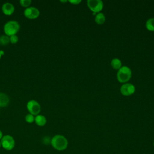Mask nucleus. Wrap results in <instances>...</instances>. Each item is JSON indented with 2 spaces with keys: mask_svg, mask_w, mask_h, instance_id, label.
I'll use <instances>...</instances> for the list:
<instances>
[{
  "mask_svg": "<svg viewBox=\"0 0 154 154\" xmlns=\"http://www.w3.org/2000/svg\"><path fill=\"white\" fill-rule=\"evenodd\" d=\"M26 109L29 114L34 116L40 114L41 111V106L35 100H29L26 103Z\"/></svg>",
  "mask_w": 154,
  "mask_h": 154,
  "instance_id": "6",
  "label": "nucleus"
},
{
  "mask_svg": "<svg viewBox=\"0 0 154 154\" xmlns=\"http://www.w3.org/2000/svg\"><path fill=\"white\" fill-rule=\"evenodd\" d=\"M0 54H1V56L4 55V52L3 51H0Z\"/></svg>",
  "mask_w": 154,
  "mask_h": 154,
  "instance_id": "21",
  "label": "nucleus"
},
{
  "mask_svg": "<svg viewBox=\"0 0 154 154\" xmlns=\"http://www.w3.org/2000/svg\"><path fill=\"white\" fill-rule=\"evenodd\" d=\"M106 20V17L104 15L103 13L100 12L96 14L95 16V18H94V20L96 22V23H97L98 25H102L105 23Z\"/></svg>",
  "mask_w": 154,
  "mask_h": 154,
  "instance_id": "13",
  "label": "nucleus"
},
{
  "mask_svg": "<svg viewBox=\"0 0 154 154\" xmlns=\"http://www.w3.org/2000/svg\"><path fill=\"white\" fill-rule=\"evenodd\" d=\"M34 122L38 126H43L46 125L47 120L45 116L42 114H38L37 116H35Z\"/></svg>",
  "mask_w": 154,
  "mask_h": 154,
  "instance_id": "11",
  "label": "nucleus"
},
{
  "mask_svg": "<svg viewBox=\"0 0 154 154\" xmlns=\"http://www.w3.org/2000/svg\"><path fill=\"white\" fill-rule=\"evenodd\" d=\"M25 121L28 123H32L34 122V120H35V116H33L32 114H28L25 116Z\"/></svg>",
  "mask_w": 154,
  "mask_h": 154,
  "instance_id": "17",
  "label": "nucleus"
},
{
  "mask_svg": "<svg viewBox=\"0 0 154 154\" xmlns=\"http://www.w3.org/2000/svg\"><path fill=\"white\" fill-rule=\"evenodd\" d=\"M20 24L16 20H9L4 25V32L5 35L10 37L16 34L20 30Z\"/></svg>",
  "mask_w": 154,
  "mask_h": 154,
  "instance_id": "2",
  "label": "nucleus"
},
{
  "mask_svg": "<svg viewBox=\"0 0 154 154\" xmlns=\"http://www.w3.org/2000/svg\"><path fill=\"white\" fill-rule=\"evenodd\" d=\"M131 77L132 70L129 67L122 66V67L118 70L117 73V79L119 82L123 84L126 83L131 79Z\"/></svg>",
  "mask_w": 154,
  "mask_h": 154,
  "instance_id": "3",
  "label": "nucleus"
},
{
  "mask_svg": "<svg viewBox=\"0 0 154 154\" xmlns=\"http://www.w3.org/2000/svg\"><path fill=\"white\" fill-rule=\"evenodd\" d=\"M87 5L94 15L100 13L103 8V3L101 0H88Z\"/></svg>",
  "mask_w": 154,
  "mask_h": 154,
  "instance_id": "4",
  "label": "nucleus"
},
{
  "mask_svg": "<svg viewBox=\"0 0 154 154\" xmlns=\"http://www.w3.org/2000/svg\"><path fill=\"white\" fill-rule=\"evenodd\" d=\"M32 1L31 0H20L19 4L20 5L24 8H28L30 7Z\"/></svg>",
  "mask_w": 154,
  "mask_h": 154,
  "instance_id": "16",
  "label": "nucleus"
},
{
  "mask_svg": "<svg viewBox=\"0 0 154 154\" xmlns=\"http://www.w3.org/2000/svg\"><path fill=\"white\" fill-rule=\"evenodd\" d=\"M153 147H154V141H153Z\"/></svg>",
  "mask_w": 154,
  "mask_h": 154,
  "instance_id": "24",
  "label": "nucleus"
},
{
  "mask_svg": "<svg viewBox=\"0 0 154 154\" xmlns=\"http://www.w3.org/2000/svg\"><path fill=\"white\" fill-rule=\"evenodd\" d=\"M2 147V145H1V140H0V148Z\"/></svg>",
  "mask_w": 154,
  "mask_h": 154,
  "instance_id": "22",
  "label": "nucleus"
},
{
  "mask_svg": "<svg viewBox=\"0 0 154 154\" xmlns=\"http://www.w3.org/2000/svg\"><path fill=\"white\" fill-rule=\"evenodd\" d=\"M10 103L8 96L4 93H0V107L4 108L8 106Z\"/></svg>",
  "mask_w": 154,
  "mask_h": 154,
  "instance_id": "10",
  "label": "nucleus"
},
{
  "mask_svg": "<svg viewBox=\"0 0 154 154\" xmlns=\"http://www.w3.org/2000/svg\"><path fill=\"white\" fill-rule=\"evenodd\" d=\"M3 134H2V131L0 130V140L2 139V138L3 137Z\"/></svg>",
  "mask_w": 154,
  "mask_h": 154,
  "instance_id": "20",
  "label": "nucleus"
},
{
  "mask_svg": "<svg viewBox=\"0 0 154 154\" xmlns=\"http://www.w3.org/2000/svg\"><path fill=\"white\" fill-rule=\"evenodd\" d=\"M81 2V1H78V0H73V1H69V2L73 4V5H77L79 4Z\"/></svg>",
  "mask_w": 154,
  "mask_h": 154,
  "instance_id": "19",
  "label": "nucleus"
},
{
  "mask_svg": "<svg viewBox=\"0 0 154 154\" xmlns=\"http://www.w3.org/2000/svg\"><path fill=\"white\" fill-rule=\"evenodd\" d=\"M19 41V37L17 35H13L10 37V42L11 44H16Z\"/></svg>",
  "mask_w": 154,
  "mask_h": 154,
  "instance_id": "18",
  "label": "nucleus"
},
{
  "mask_svg": "<svg viewBox=\"0 0 154 154\" xmlns=\"http://www.w3.org/2000/svg\"><path fill=\"white\" fill-rule=\"evenodd\" d=\"M120 93L122 95L125 96H128L133 94L135 91V87L134 85L131 83H125L123 84L120 88Z\"/></svg>",
  "mask_w": 154,
  "mask_h": 154,
  "instance_id": "8",
  "label": "nucleus"
},
{
  "mask_svg": "<svg viewBox=\"0 0 154 154\" xmlns=\"http://www.w3.org/2000/svg\"><path fill=\"white\" fill-rule=\"evenodd\" d=\"M146 29L150 31H154V17L148 19L145 24Z\"/></svg>",
  "mask_w": 154,
  "mask_h": 154,
  "instance_id": "14",
  "label": "nucleus"
},
{
  "mask_svg": "<svg viewBox=\"0 0 154 154\" xmlns=\"http://www.w3.org/2000/svg\"><path fill=\"white\" fill-rule=\"evenodd\" d=\"M23 14L28 19H35L40 16V11L36 7H29L25 8Z\"/></svg>",
  "mask_w": 154,
  "mask_h": 154,
  "instance_id": "7",
  "label": "nucleus"
},
{
  "mask_svg": "<svg viewBox=\"0 0 154 154\" xmlns=\"http://www.w3.org/2000/svg\"><path fill=\"white\" fill-rule=\"evenodd\" d=\"M51 144L54 149L58 151H63L68 146L67 139L63 135L57 134L51 139Z\"/></svg>",
  "mask_w": 154,
  "mask_h": 154,
  "instance_id": "1",
  "label": "nucleus"
},
{
  "mask_svg": "<svg viewBox=\"0 0 154 154\" xmlns=\"http://www.w3.org/2000/svg\"><path fill=\"white\" fill-rule=\"evenodd\" d=\"M2 11L6 16H11L15 10L14 6L10 2H5L2 5Z\"/></svg>",
  "mask_w": 154,
  "mask_h": 154,
  "instance_id": "9",
  "label": "nucleus"
},
{
  "mask_svg": "<svg viewBox=\"0 0 154 154\" xmlns=\"http://www.w3.org/2000/svg\"><path fill=\"white\" fill-rule=\"evenodd\" d=\"M2 147L6 150H11L15 146V140L10 135H5L1 140Z\"/></svg>",
  "mask_w": 154,
  "mask_h": 154,
  "instance_id": "5",
  "label": "nucleus"
},
{
  "mask_svg": "<svg viewBox=\"0 0 154 154\" xmlns=\"http://www.w3.org/2000/svg\"><path fill=\"white\" fill-rule=\"evenodd\" d=\"M111 66L112 69L118 70L122 67V63L120 59L114 58L111 61Z\"/></svg>",
  "mask_w": 154,
  "mask_h": 154,
  "instance_id": "12",
  "label": "nucleus"
},
{
  "mask_svg": "<svg viewBox=\"0 0 154 154\" xmlns=\"http://www.w3.org/2000/svg\"><path fill=\"white\" fill-rule=\"evenodd\" d=\"M1 57H2V56H1V54H0V59H1Z\"/></svg>",
  "mask_w": 154,
  "mask_h": 154,
  "instance_id": "23",
  "label": "nucleus"
},
{
  "mask_svg": "<svg viewBox=\"0 0 154 154\" xmlns=\"http://www.w3.org/2000/svg\"><path fill=\"white\" fill-rule=\"evenodd\" d=\"M10 43V37L7 35H2L0 36V45L2 46H6Z\"/></svg>",
  "mask_w": 154,
  "mask_h": 154,
  "instance_id": "15",
  "label": "nucleus"
}]
</instances>
